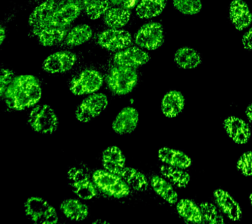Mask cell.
Segmentation results:
<instances>
[{"label":"cell","mask_w":252,"mask_h":224,"mask_svg":"<svg viewBox=\"0 0 252 224\" xmlns=\"http://www.w3.org/2000/svg\"><path fill=\"white\" fill-rule=\"evenodd\" d=\"M93 31L88 25H80L69 31L66 36V45L76 47L85 44L92 38Z\"/></svg>","instance_id":"cell-31"},{"label":"cell","mask_w":252,"mask_h":224,"mask_svg":"<svg viewBox=\"0 0 252 224\" xmlns=\"http://www.w3.org/2000/svg\"><path fill=\"white\" fill-rule=\"evenodd\" d=\"M33 33L42 46L51 47L59 44L66 38L68 31L65 28L47 27L40 29H33Z\"/></svg>","instance_id":"cell-24"},{"label":"cell","mask_w":252,"mask_h":224,"mask_svg":"<svg viewBox=\"0 0 252 224\" xmlns=\"http://www.w3.org/2000/svg\"><path fill=\"white\" fill-rule=\"evenodd\" d=\"M229 18L238 31L248 29L252 23V14L244 0H232L229 7Z\"/></svg>","instance_id":"cell-15"},{"label":"cell","mask_w":252,"mask_h":224,"mask_svg":"<svg viewBox=\"0 0 252 224\" xmlns=\"http://www.w3.org/2000/svg\"><path fill=\"white\" fill-rule=\"evenodd\" d=\"M102 164L104 170L119 175L126 164V157L117 146L108 147L102 153Z\"/></svg>","instance_id":"cell-19"},{"label":"cell","mask_w":252,"mask_h":224,"mask_svg":"<svg viewBox=\"0 0 252 224\" xmlns=\"http://www.w3.org/2000/svg\"><path fill=\"white\" fill-rule=\"evenodd\" d=\"M108 104V99L105 94H90L77 107L75 113L76 119L82 123H89L98 117L106 109Z\"/></svg>","instance_id":"cell-7"},{"label":"cell","mask_w":252,"mask_h":224,"mask_svg":"<svg viewBox=\"0 0 252 224\" xmlns=\"http://www.w3.org/2000/svg\"><path fill=\"white\" fill-rule=\"evenodd\" d=\"M138 1L139 0H110V3L116 6L130 10L136 6Z\"/></svg>","instance_id":"cell-37"},{"label":"cell","mask_w":252,"mask_h":224,"mask_svg":"<svg viewBox=\"0 0 252 224\" xmlns=\"http://www.w3.org/2000/svg\"><path fill=\"white\" fill-rule=\"evenodd\" d=\"M42 90L37 78L30 74L15 77L3 98L8 107L15 111H23L36 105L41 99Z\"/></svg>","instance_id":"cell-1"},{"label":"cell","mask_w":252,"mask_h":224,"mask_svg":"<svg viewBox=\"0 0 252 224\" xmlns=\"http://www.w3.org/2000/svg\"><path fill=\"white\" fill-rule=\"evenodd\" d=\"M250 202H251V204L252 205V193L251 194H250Z\"/></svg>","instance_id":"cell-41"},{"label":"cell","mask_w":252,"mask_h":224,"mask_svg":"<svg viewBox=\"0 0 252 224\" xmlns=\"http://www.w3.org/2000/svg\"><path fill=\"white\" fill-rule=\"evenodd\" d=\"M177 210L179 215L187 221L200 224L204 221L200 206L192 200L181 199L177 204Z\"/></svg>","instance_id":"cell-28"},{"label":"cell","mask_w":252,"mask_h":224,"mask_svg":"<svg viewBox=\"0 0 252 224\" xmlns=\"http://www.w3.org/2000/svg\"><path fill=\"white\" fill-rule=\"evenodd\" d=\"M103 76L97 70L86 69L71 80L70 90L75 96L96 93L103 84Z\"/></svg>","instance_id":"cell-6"},{"label":"cell","mask_w":252,"mask_h":224,"mask_svg":"<svg viewBox=\"0 0 252 224\" xmlns=\"http://www.w3.org/2000/svg\"><path fill=\"white\" fill-rule=\"evenodd\" d=\"M131 12L122 7H112L104 15V22L110 29H121L127 24Z\"/></svg>","instance_id":"cell-29"},{"label":"cell","mask_w":252,"mask_h":224,"mask_svg":"<svg viewBox=\"0 0 252 224\" xmlns=\"http://www.w3.org/2000/svg\"><path fill=\"white\" fill-rule=\"evenodd\" d=\"M14 78L15 77H14V73L12 70L7 69V68H2L1 76H0V96L2 98L3 97L6 90L13 82Z\"/></svg>","instance_id":"cell-36"},{"label":"cell","mask_w":252,"mask_h":224,"mask_svg":"<svg viewBox=\"0 0 252 224\" xmlns=\"http://www.w3.org/2000/svg\"><path fill=\"white\" fill-rule=\"evenodd\" d=\"M119 176L125 181L130 188L137 192H145L149 187L147 178L137 169L125 166Z\"/></svg>","instance_id":"cell-26"},{"label":"cell","mask_w":252,"mask_h":224,"mask_svg":"<svg viewBox=\"0 0 252 224\" xmlns=\"http://www.w3.org/2000/svg\"><path fill=\"white\" fill-rule=\"evenodd\" d=\"M223 127L230 138L237 144H245L251 136L248 124L240 118L229 117L224 121Z\"/></svg>","instance_id":"cell-16"},{"label":"cell","mask_w":252,"mask_h":224,"mask_svg":"<svg viewBox=\"0 0 252 224\" xmlns=\"http://www.w3.org/2000/svg\"><path fill=\"white\" fill-rule=\"evenodd\" d=\"M174 62L183 69H194L202 64V58L200 53L190 47H181L175 52Z\"/></svg>","instance_id":"cell-21"},{"label":"cell","mask_w":252,"mask_h":224,"mask_svg":"<svg viewBox=\"0 0 252 224\" xmlns=\"http://www.w3.org/2000/svg\"><path fill=\"white\" fill-rule=\"evenodd\" d=\"M137 82L138 74L135 68L127 66H114L106 78V83L110 91L119 96L130 93Z\"/></svg>","instance_id":"cell-2"},{"label":"cell","mask_w":252,"mask_h":224,"mask_svg":"<svg viewBox=\"0 0 252 224\" xmlns=\"http://www.w3.org/2000/svg\"><path fill=\"white\" fill-rule=\"evenodd\" d=\"M158 155L161 162L169 166L185 170L192 164V160L188 155L176 149L162 147L158 151Z\"/></svg>","instance_id":"cell-22"},{"label":"cell","mask_w":252,"mask_h":224,"mask_svg":"<svg viewBox=\"0 0 252 224\" xmlns=\"http://www.w3.org/2000/svg\"><path fill=\"white\" fill-rule=\"evenodd\" d=\"M81 11L82 6L78 3H67L59 8L57 7L47 27L66 28L78 18Z\"/></svg>","instance_id":"cell-14"},{"label":"cell","mask_w":252,"mask_h":224,"mask_svg":"<svg viewBox=\"0 0 252 224\" xmlns=\"http://www.w3.org/2000/svg\"><path fill=\"white\" fill-rule=\"evenodd\" d=\"M185 99L180 92L171 90L163 96L161 103V112L167 118H175L182 112Z\"/></svg>","instance_id":"cell-20"},{"label":"cell","mask_w":252,"mask_h":224,"mask_svg":"<svg viewBox=\"0 0 252 224\" xmlns=\"http://www.w3.org/2000/svg\"><path fill=\"white\" fill-rule=\"evenodd\" d=\"M237 168L246 176H252V151L244 153L237 162Z\"/></svg>","instance_id":"cell-35"},{"label":"cell","mask_w":252,"mask_h":224,"mask_svg":"<svg viewBox=\"0 0 252 224\" xmlns=\"http://www.w3.org/2000/svg\"><path fill=\"white\" fill-rule=\"evenodd\" d=\"M200 208L203 219L209 224H224V218L215 204L208 202L200 204Z\"/></svg>","instance_id":"cell-34"},{"label":"cell","mask_w":252,"mask_h":224,"mask_svg":"<svg viewBox=\"0 0 252 224\" xmlns=\"http://www.w3.org/2000/svg\"><path fill=\"white\" fill-rule=\"evenodd\" d=\"M242 43L245 50L252 52V27L242 36Z\"/></svg>","instance_id":"cell-38"},{"label":"cell","mask_w":252,"mask_h":224,"mask_svg":"<svg viewBox=\"0 0 252 224\" xmlns=\"http://www.w3.org/2000/svg\"><path fill=\"white\" fill-rule=\"evenodd\" d=\"M92 178L98 190L112 197L124 198L130 193L129 187L119 175L104 169L94 172Z\"/></svg>","instance_id":"cell-4"},{"label":"cell","mask_w":252,"mask_h":224,"mask_svg":"<svg viewBox=\"0 0 252 224\" xmlns=\"http://www.w3.org/2000/svg\"><path fill=\"white\" fill-rule=\"evenodd\" d=\"M167 0H141L136 7V14L141 19L159 16L166 7Z\"/></svg>","instance_id":"cell-25"},{"label":"cell","mask_w":252,"mask_h":224,"mask_svg":"<svg viewBox=\"0 0 252 224\" xmlns=\"http://www.w3.org/2000/svg\"><path fill=\"white\" fill-rule=\"evenodd\" d=\"M139 120V113L135 108H124L112 122V129L119 135L131 133L137 128Z\"/></svg>","instance_id":"cell-13"},{"label":"cell","mask_w":252,"mask_h":224,"mask_svg":"<svg viewBox=\"0 0 252 224\" xmlns=\"http://www.w3.org/2000/svg\"><path fill=\"white\" fill-rule=\"evenodd\" d=\"M113 61L116 65L135 68L147 64L150 56L139 47H128L116 52Z\"/></svg>","instance_id":"cell-12"},{"label":"cell","mask_w":252,"mask_h":224,"mask_svg":"<svg viewBox=\"0 0 252 224\" xmlns=\"http://www.w3.org/2000/svg\"><path fill=\"white\" fill-rule=\"evenodd\" d=\"M151 186L156 193L171 204L177 203L178 194L172 185L165 179L158 176H154L151 179Z\"/></svg>","instance_id":"cell-27"},{"label":"cell","mask_w":252,"mask_h":224,"mask_svg":"<svg viewBox=\"0 0 252 224\" xmlns=\"http://www.w3.org/2000/svg\"><path fill=\"white\" fill-rule=\"evenodd\" d=\"M36 1H37V0H36Z\"/></svg>","instance_id":"cell-42"},{"label":"cell","mask_w":252,"mask_h":224,"mask_svg":"<svg viewBox=\"0 0 252 224\" xmlns=\"http://www.w3.org/2000/svg\"><path fill=\"white\" fill-rule=\"evenodd\" d=\"M173 7L179 12L185 15H194L202 9L201 0H172Z\"/></svg>","instance_id":"cell-33"},{"label":"cell","mask_w":252,"mask_h":224,"mask_svg":"<svg viewBox=\"0 0 252 224\" xmlns=\"http://www.w3.org/2000/svg\"><path fill=\"white\" fill-rule=\"evenodd\" d=\"M164 38L162 25L157 22H150L138 30L135 35V42L139 48L153 51L162 46Z\"/></svg>","instance_id":"cell-8"},{"label":"cell","mask_w":252,"mask_h":224,"mask_svg":"<svg viewBox=\"0 0 252 224\" xmlns=\"http://www.w3.org/2000/svg\"><path fill=\"white\" fill-rule=\"evenodd\" d=\"M159 170L162 176L178 188H186L190 182V175L185 172L184 169L164 164L160 167Z\"/></svg>","instance_id":"cell-30"},{"label":"cell","mask_w":252,"mask_h":224,"mask_svg":"<svg viewBox=\"0 0 252 224\" xmlns=\"http://www.w3.org/2000/svg\"><path fill=\"white\" fill-rule=\"evenodd\" d=\"M110 6L108 0H91L86 3L85 11L89 18L96 20L105 14Z\"/></svg>","instance_id":"cell-32"},{"label":"cell","mask_w":252,"mask_h":224,"mask_svg":"<svg viewBox=\"0 0 252 224\" xmlns=\"http://www.w3.org/2000/svg\"><path fill=\"white\" fill-rule=\"evenodd\" d=\"M25 215L35 224H55L59 221L56 210L47 200L39 196H31L24 205Z\"/></svg>","instance_id":"cell-5"},{"label":"cell","mask_w":252,"mask_h":224,"mask_svg":"<svg viewBox=\"0 0 252 224\" xmlns=\"http://www.w3.org/2000/svg\"><path fill=\"white\" fill-rule=\"evenodd\" d=\"M68 178L74 193L83 200H91L97 194L96 186L91 180L88 173L82 168H70L68 172Z\"/></svg>","instance_id":"cell-9"},{"label":"cell","mask_w":252,"mask_h":224,"mask_svg":"<svg viewBox=\"0 0 252 224\" xmlns=\"http://www.w3.org/2000/svg\"><path fill=\"white\" fill-rule=\"evenodd\" d=\"M28 122L33 131L41 134H52L59 127L56 113L46 104L35 106L30 112Z\"/></svg>","instance_id":"cell-3"},{"label":"cell","mask_w":252,"mask_h":224,"mask_svg":"<svg viewBox=\"0 0 252 224\" xmlns=\"http://www.w3.org/2000/svg\"><path fill=\"white\" fill-rule=\"evenodd\" d=\"M246 116H247V117L248 118V119H249L250 123L252 124V104L248 106L247 109H246Z\"/></svg>","instance_id":"cell-40"},{"label":"cell","mask_w":252,"mask_h":224,"mask_svg":"<svg viewBox=\"0 0 252 224\" xmlns=\"http://www.w3.org/2000/svg\"><path fill=\"white\" fill-rule=\"evenodd\" d=\"M60 210L68 219L72 221H84L89 216L88 206L75 198L63 200L60 204Z\"/></svg>","instance_id":"cell-23"},{"label":"cell","mask_w":252,"mask_h":224,"mask_svg":"<svg viewBox=\"0 0 252 224\" xmlns=\"http://www.w3.org/2000/svg\"><path fill=\"white\" fill-rule=\"evenodd\" d=\"M6 36L5 29L3 27H1L0 29V44H3L4 40H5Z\"/></svg>","instance_id":"cell-39"},{"label":"cell","mask_w":252,"mask_h":224,"mask_svg":"<svg viewBox=\"0 0 252 224\" xmlns=\"http://www.w3.org/2000/svg\"><path fill=\"white\" fill-rule=\"evenodd\" d=\"M57 8L55 0H47L33 9L29 19V24L33 29H40L47 26Z\"/></svg>","instance_id":"cell-18"},{"label":"cell","mask_w":252,"mask_h":224,"mask_svg":"<svg viewBox=\"0 0 252 224\" xmlns=\"http://www.w3.org/2000/svg\"><path fill=\"white\" fill-rule=\"evenodd\" d=\"M98 44L111 52H119L132 44V38L128 31L121 29H109L98 34Z\"/></svg>","instance_id":"cell-10"},{"label":"cell","mask_w":252,"mask_h":224,"mask_svg":"<svg viewBox=\"0 0 252 224\" xmlns=\"http://www.w3.org/2000/svg\"><path fill=\"white\" fill-rule=\"evenodd\" d=\"M76 61L77 56L74 53L62 51L47 57L43 63L42 67L48 73H64L72 69Z\"/></svg>","instance_id":"cell-11"},{"label":"cell","mask_w":252,"mask_h":224,"mask_svg":"<svg viewBox=\"0 0 252 224\" xmlns=\"http://www.w3.org/2000/svg\"><path fill=\"white\" fill-rule=\"evenodd\" d=\"M215 200L222 213L232 221H239L242 218V210L239 204L227 192L218 189L214 192Z\"/></svg>","instance_id":"cell-17"}]
</instances>
